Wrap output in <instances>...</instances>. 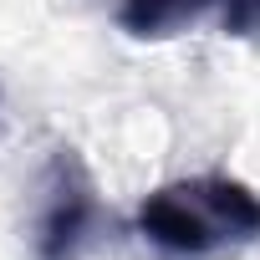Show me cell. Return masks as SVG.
<instances>
[{
    "label": "cell",
    "instance_id": "6da1fadb",
    "mask_svg": "<svg viewBox=\"0 0 260 260\" xmlns=\"http://www.w3.org/2000/svg\"><path fill=\"white\" fill-rule=\"evenodd\" d=\"M138 235L179 260H209L260 240V194L224 174L158 184L138 204Z\"/></svg>",
    "mask_w": 260,
    "mask_h": 260
},
{
    "label": "cell",
    "instance_id": "7a4b0ae2",
    "mask_svg": "<svg viewBox=\"0 0 260 260\" xmlns=\"http://www.w3.org/2000/svg\"><path fill=\"white\" fill-rule=\"evenodd\" d=\"M102 199L77 148H51L36 179V214H31V250L36 260H82L97 245Z\"/></svg>",
    "mask_w": 260,
    "mask_h": 260
},
{
    "label": "cell",
    "instance_id": "3957f363",
    "mask_svg": "<svg viewBox=\"0 0 260 260\" xmlns=\"http://www.w3.org/2000/svg\"><path fill=\"white\" fill-rule=\"evenodd\" d=\"M224 0H117V26L138 41H169L189 26H199Z\"/></svg>",
    "mask_w": 260,
    "mask_h": 260
},
{
    "label": "cell",
    "instance_id": "277c9868",
    "mask_svg": "<svg viewBox=\"0 0 260 260\" xmlns=\"http://www.w3.org/2000/svg\"><path fill=\"white\" fill-rule=\"evenodd\" d=\"M219 26L235 41H260V0H224L219 6Z\"/></svg>",
    "mask_w": 260,
    "mask_h": 260
}]
</instances>
